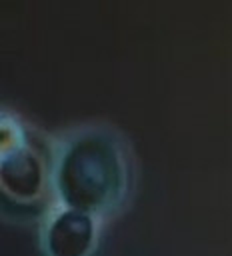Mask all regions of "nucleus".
<instances>
[{
	"mask_svg": "<svg viewBox=\"0 0 232 256\" xmlns=\"http://www.w3.org/2000/svg\"><path fill=\"white\" fill-rule=\"evenodd\" d=\"M106 222L74 208L52 202L36 222L42 256H96Z\"/></svg>",
	"mask_w": 232,
	"mask_h": 256,
	"instance_id": "7ed1b4c3",
	"label": "nucleus"
},
{
	"mask_svg": "<svg viewBox=\"0 0 232 256\" xmlns=\"http://www.w3.org/2000/svg\"><path fill=\"white\" fill-rule=\"evenodd\" d=\"M48 162L52 202L106 224L132 204L136 158L118 128L104 122L66 128L48 140Z\"/></svg>",
	"mask_w": 232,
	"mask_h": 256,
	"instance_id": "f257e3e1",
	"label": "nucleus"
},
{
	"mask_svg": "<svg viewBox=\"0 0 232 256\" xmlns=\"http://www.w3.org/2000/svg\"><path fill=\"white\" fill-rule=\"evenodd\" d=\"M50 204L48 144H38L18 114L0 108V218L36 224Z\"/></svg>",
	"mask_w": 232,
	"mask_h": 256,
	"instance_id": "f03ea898",
	"label": "nucleus"
}]
</instances>
